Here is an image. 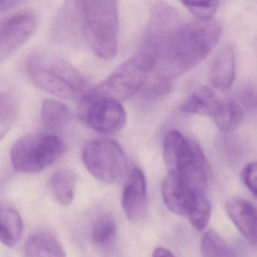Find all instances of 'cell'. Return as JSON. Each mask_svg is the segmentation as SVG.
<instances>
[{
	"label": "cell",
	"instance_id": "1",
	"mask_svg": "<svg viewBox=\"0 0 257 257\" xmlns=\"http://www.w3.org/2000/svg\"><path fill=\"white\" fill-rule=\"evenodd\" d=\"M214 19L183 23L172 7L152 11L139 52L152 67L150 76L172 82L205 59L220 37Z\"/></svg>",
	"mask_w": 257,
	"mask_h": 257
},
{
	"label": "cell",
	"instance_id": "2",
	"mask_svg": "<svg viewBox=\"0 0 257 257\" xmlns=\"http://www.w3.org/2000/svg\"><path fill=\"white\" fill-rule=\"evenodd\" d=\"M26 70L33 82L52 95L72 100L86 94L88 82L70 63L46 51L28 56Z\"/></svg>",
	"mask_w": 257,
	"mask_h": 257
},
{
	"label": "cell",
	"instance_id": "3",
	"mask_svg": "<svg viewBox=\"0 0 257 257\" xmlns=\"http://www.w3.org/2000/svg\"><path fill=\"white\" fill-rule=\"evenodd\" d=\"M79 27L97 56L111 59L116 55L119 34L117 1H76Z\"/></svg>",
	"mask_w": 257,
	"mask_h": 257
},
{
	"label": "cell",
	"instance_id": "4",
	"mask_svg": "<svg viewBox=\"0 0 257 257\" xmlns=\"http://www.w3.org/2000/svg\"><path fill=\"white\" fill-rule=\"evenodd\" d=\"M65 150V144L56 135L33 134L18 140L10 156L16 171L37 174L59 160Z\"/></svg>",
	"mask_w": 257,
	"mask_h": 257
},
{
	"label": "cell",
	"instance_id": "5",
	"mask_svg": "<svg viewBox=\"0 0 257 257\" xmlns=\"http://www.w3.org/2000/svg\"><path fill=\"white\" fill-rule=\"evenodd\" d=\"M150 75L148 67L137 53L122 63L106 80L88 92L97 97L123 101L144 89Z\"/></svg>",
	"mask_w": 257,
	"mask_h": 257
},
{
	"label": "cell",
	"instance_id": "6",
	"mask_svg": "<svg viewBox=\"0 0 257 257\" xmlns=\"http://www.w3.org/2000/svg\"><path fill=\"white\" fill-rule=\"evenodd\" d=\"M82 161L90 174L103 183L119 180L127 166V159L119 144L109 139L89 141L82 151Z\"/></svg>",
	"mask_w": 257,
	"mask_h": 257
},
{
	"label": "cell",
	"instance_id": "7",
	"mask_svg": "<svg viewBox=\"0 0 257 257\" xmlns=\"http://www.w3.org/2000/svg\"><path fill=\"white\" fill-rule=\"evenodd\" d=\"M79 115L87 125L103 135L119 132L126 122L125 110L120 102L97 97L88 91L81 99Z\"/></svg>",
	"mask_w": 257,
	"mask_h": 257
},
{
	"label": "cell",
	"instance_id": "8",
	"mask_svg": "<svg viewBox=\"0 0 257 257\" xmlns=\"http://www.w3.org/2000/svg\"><path fill=\"white\" fill-rule=\"evenodd\" d=\"M37 19L31 13H21L7 18L0 27V60L14 55L33 35Z\"/></svg>",
	"mask_w": 257,
	"mask_h": 257
},
{
	"label": "cell",
	"instance_id": "9",
	"mask_svg": "<svg viewBox=\"0 0 257 257\" xmlns=\"http://www.w3.org/2000/svg\"><path fill=\"white\" fill-rule=\"evenodd\" d=\"M202 155L201 147L195 141L177 131H171L164 141V160L168 172L178 173Z\"/></svg>",
	"mask_w": 257,
	"mask_h": 257
},
{
	"label": "cell",
	"instance_id": "10",
	"mask_svg": "<svg viewBox=\"0 0 257 257\" xmlns=\"http://www.w3.org/2000/svg\"><path fill=\"white\" fill-rule=\"evenodd\" d=\"M121 207L132 222L141 220L147 207V180L144 172L135 168L131 171L121 195Z\"/></svg>",
	"mask_w": 257,
	"mask_h": 257
},
{
	"label": "cell",
	"instance_id": "11",
	"mask_svg": "<svg viewBox=\"0 0 257 257\" xmlns=\"http://www.w3.org/2000/svg\"><path fill=\"white\" fill-rule=\"evenodd\" d=\"M231 222L249 243L257 245V207L240 197H232L225 203Z\"/></svg>",
	"mask_w": 257,
	"mask_h": 257
},
{
	"label": "cell",
	"instance_id": "12",
	"mask_svg": "<svg viewBox=\"0 0 257 257\" xmlns=\"http://www.w3.org/2000/svg\"><path fill=\"white\" fill-rule=\"evenodd\" d=\"M164 203L171 213L188 216L195 192H192L176 173L168 172L162 184Z\"/></svg>",
	"mask_w": 257,
	"mask_h": 257
},
{
	"label": "cell",
	"instance_id": "13",
	"mask_svg": "<svg viewBox=\"0 0 257 257\" xmlns=\"http://www.w3.org/2000/svg\"><path fill=\"white\" fill-rule=\"evenodd\" d=\"M235 53L232 46L225 45L218 51L210 66V83L219 91L229 89L235 79Z\"/></svg>",
	"mask_w": 257,
	"mask_h": 257
},
{
	"label": "cell",
	"instance_id": "14",
	"mask_svg": "<svg viewBox=\"0 0 257 257\" xmlns=\"http://www.w3.org/2000/svg\"><path fill=\"white\" fill-rule=\"evenodd\" d=\"M223 100L209 87H201L194 91L180 106L185 113L205 115L210 118L216 115Z\"/></svg>",
	"mask_w": 257,
	"mask_h": 257
},
{
	"label": "cell",
	"instance_id": "15",
	"mask_svg": "<svg viewBox=\"0 0 257 257\" xmlns=\"http://www.w3.org/2000/svg\"><path fill=\"white\" fill-rule=\"evenodd\" d=\"M24 252L25 257H66L59 240L47 231H38L30 236Z\"/></svg>",
	"mask_w": 257,
	"mask_h": 257
},
{
	"label": "cell",
	"instance_id": "16",
	"mask_svg": "<svg viewBox=\"0 0 257 257\" xmlns=\"http://www.w3.org/2000/svg\"><path fill=\"white\" fill-rule=\"evenodd\" d=\"M77 178L73 171L61 169L56 171L49 179V191L60 205L67 207L74 199Z\"/></svg>",
	"mask_w": 257,
	"mask_h": 257
},
{
	"label": "cell",
	"instance_id": "17",
	"mask_svg": "<svg viewBox=\"0 0 257 257\" xmlns=\"http://www.w3.org/2000/svg\"><path fill=\"white\" fill-rule=\"evenodd\" d=\"M22 216L13 207H1L0 210V238L8 247H13L20 240L23 234Z\"/></svg>",
	"mask_w": 257,
	"mask_h": 257
},
{
	"label": "cell",
	"instance_id": "18",
	"mask_svg": "<svg viewBox=\"0 0 257 257\" xmlns=\"http://www.w3.org/2000/svg\"><path fill=\"white\" fill-rule=\"evenodd\" d=\"M71 118V111L61 102L48 99L42 104V121L43 125L51 132L62 130L70 122Z\"/></svg>",
	"mask_w": 257,
	"mask_h": 257
},
{
	"label": "cell",
	"instance_id": "19",
	"mask_svg": "<svg viewBox=\"0 0 257 257\" xmlns=\"http://www.w3.org/2000/svg\"><path fill=\"white\" fill-rule=\"evenodd\" d=\"M243 115V109L235 100H223L222 106L213 119L221 131L231 132L240 125Z\"/></svg>",
	"mask_w": 257,
	"mask_h": 257
},
{
	"label": "cell",
	"instance_id": "20",
	"mask_svg": "<svg viewBox=\"0 0 257 257\" xmlns=\"http://www.w3.org/2000/svg\"><path fill=\"white\" fill-rule=\"evenodd\" d=\"M200 251L202 257H235L225 239L214 230H209L203 234Z\"/></svg>",
	"mask_w": 257,
	"mask_h": 257
},
{
	"label": "cell",
	"instance_id": "21",
	"mask_svg": "<svg viewBox=\"0 0 257 257\" xmlns=\"http://www.w3.org/2000/svg\"><path fill=\"white\" fill-rule=\"evenodd\" d=\"M117 235V225L115 219L109 215L99 216L92 228L93 241L98 247L106 249L115 241Z\"/></svg>",
	"mask_w": 257,
	"mask_h": 257
},
{
	"label": "cell",
	"instance_id": "22",
	"mask_svg": "<svg viewBox=\"0 0 257 257\" xmlns=\"http://www.w3.org/2000/svg\"><path fill=\"white\" fill-rule=\"evenodd\" d=\"M210 216L211 206L205 194L195 193L188 214L192 226L198 231H204L208 225Z\"/></svg>",
	"mask_w": 257,
	"mask_h": 257
},
{
	"label": "cell",
	"instance_id": "23",
	"mask_svg": "<svg viewBox=\"0 0 257 257\" xmlns=\"http://www.w3.org/2000/svg\"><path fill=\"white\" fill-rule=\"evenodd\" d=\"M16 101L8 93L2 92L0 97V135L1 139L10 131L16 116Z\"/></svg>",
	"mask_w": 257,
	"mask_h": 257
},
{
	"label": "cell",
	"instance_id": "24",
	"mask_svg": "<svg viewBox=\"0 0 257 257\" xmlns=\"http://www.w3.org/2000/svg\"><path fill=\"white\" fill-rule=\"evenodd\" d=\"M181 4L197 20L213 19L219 7V2L208 0H186Z\"/></svg>",
	"mask_w": 257,
	"mask_h": 257
},
{
	"label": "cell",
	"instance_id": "25",
	"mask_svg": "<svg viewBox=\"0 0 257 257\" xmlns=\"http://www.w3.org/2000/svg\"><path fill=\"white\" fill-rule=\"evenodd\" d=\"M240 178L246 189L257 199V162L245 165L240 173Z\"/></svg>",
	"mask_w": 257,
	"mask_h": 257
},
{
	"label": "cell",
	"instance_id": "26",
	"mask_svg": "<svg viewBox=\"0 0 257 257\" xmlns=\"http://www.w3.org/2000/svg\"><path fill=\"white\" fill-rule=\"evenodd\" d=\"M237 102V101H236ZM242 109H252L257 106V95L252 90H244L239 97V101L237 102Z\"/></svg>",
	"mask_w": 257,
	"mask_h": 257
},
{
	"label": "cell",
	"instance_id": "27",
	"mask_svg": "<svg viewBox=\"0 0 257 257\" xmlns=\"http://www.w3.org/2000/svg\"><path fill=\"white\" fill-rule=\"evenodd\" d=\"M153 257H176L170 249L159 246L153 251Z\"/></svg>",
	"mask_w": 257,
	"mask_h": 257
},
{
	"label": "cell",
	"instance_id": "28",
	"mask_svg": "<svg viewBox=\"0 0 257 257\" xmlns=\"http://www.w3.org/2000/svg\"><path fill=\"white\" fill-rule=\"evenodd\" d=\"M20 4L19 1L14 0H2L0 1V12L4 13L5 11L11 10L13 7H16L18 4Z\"/></svg>",
	"mask_w": 257,
	"mask_h": 257
},
{
	"label": "cell",
	"instance_id": "29",
	"mask_svg": "<svg viewBox=\"0 0 257 257\" xmlns=\"http://www.w3.org/2000/svg\"><path fill=\"white\" fill-rule=\"evenodd\" d=\"M171 7V6L168 5V4H164V3H159V4H156V5L154 6V7H153V10H152V11H153V10H155V9L158 8V7ZM173 8V7H172ZM152 13V12H151ZM138 54H139L140 55H141V57H142L143 58H144V61H146V63H147V64H148L149 67H150V70H151L152 71V67L151 66H150V63H149V61H147V58H145V57L144 56V55H142V54L141 53V52L138 51ZM152 73V72H151Z\"/></svg>",
	"mask_w": 257,
	"mask_h": 257
}]
</instances>
